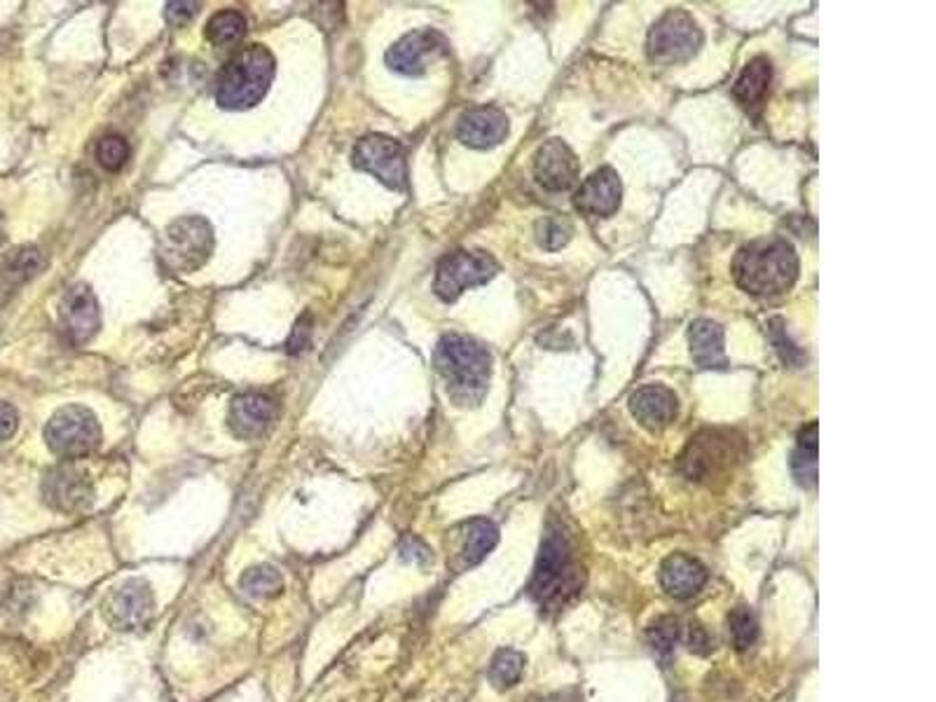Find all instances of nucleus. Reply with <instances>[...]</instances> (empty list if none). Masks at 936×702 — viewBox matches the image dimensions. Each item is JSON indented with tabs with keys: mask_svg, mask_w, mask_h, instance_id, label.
Instances as JSON below:
<instances>
[{
	"mask_svg": "<svg viewBox=\"0 0 936 702\" xmlns=\"http://www.w3.org/2000/svg\"><path fill=\"white\" fill-rule=\"evenodd\" d=\"M42 499L59 513H82L94 503V487L87 473L73 464H62L44 475Z\"/></svg>",
	"mask_w": 936,
	"mask_h": 702,
	"instance_id": "nucleus-13",
	"label": "nucleus"
},
{
	"mask_svg": "<svg viewBox=\"0 0 936 702\" xmlns=\"http://www.w3.org/2000/svg\"><path fill=\"white\" fill-rule=\"evenodd\" d=\"M59 328L73 347H82L101 328V309L97 295L87 283L68 289L59 305Z\"/></svg>",
	"mask_w": 936,
	"mask_h": 702,
	"instance_id": "nucleus-12",
	"label": "nucleus"
},
{
	"mask_svg": "<svg viewBox=\"0 0 936 702\" xmlns=\"http://www.w3.org/2000/svg\"><path fill=\"white\" fill-rule=\"evenodd\" d=\"M689 345L693 361L705 370H723L726 347H723V328L709 319H697L689 328Z\"/></svg>",
	"mask_w": 936,
	"mask_h": 702,
	"instance_id": "nucleus-23",
	"label": "nucleus"
},
{
	"mask_svg": "<svg viewBox=\"0 0 936 702\" xmlns=\"http://www.w3.org/2000/svg\"><path fill=\"white\" fill-rule=\"evenodd\" d=\"M735 283L756 297H775L798 279V256L786 239H756L738 251L733 260Z\"/></svg>",
	"mask_w": 936,
	"mask_h": 702,
	"instance_id": "nucleus-2",
	"label": "nucleus"
},
{
	"mask_svg": "<svg viewBox=\"0 0 936 702\" xmlns=\"http://www.w3.org/2000/svg\"><path fill=\"white\" fill-rule=\"evenodd\" d=\"M525 669V655L517 653L513 649H501L495 659L492 665H489V681H492L495 689L507 691L513 689V686L523 677Z\"/></svg>",
	"mask_w": 936,
	"mask_h": 702,
	"instance_id": "nucleus-28",
	"label": "nucleus"
},
{
	"mask_svg": "<svg viewBox=\"0 0 936 702\" xmlns=\"http://www.w3.org/2000/svg\"><path fill=\"white\" fill-rule=\"evenodd\" d=\"M44 441L56 457L76 461L99 450L101 426L89 408L66 406L50 417L44 426Z\"/></svg>",
	"mask_w": 936,
	"mask_h": 702,
	"instance_id": "nucleus-7",
	"label": "nucleus"
},
{
	"mask_svg": "<svg viewBox=\"0 0 936 702\" xmlns=\"http://www.w3.org/2000/svg\"><path fill=\"white\" fill-rule=\"evenodd\" d=\"M216 237L211 222L202 216H185L174 220L162 237L159 256L171 272H197L211 258Z\"/></svg>",
	"mask_w": 936,
	"mask_h": 702,
	"instance_id": "nucleus-5",
	"label": "nucleus"
},
{
	"mask_svg": "<svg viewBox=\"0 0 936 702\" xmlns=\"http://www.w3.org/2000/svg\"><path fill=\"white\" fill-rule=\"evenodd\" d=\"M246 36V20L242 12L236 10H222L206 24V38L216 48H232V44L242 42Z\"/></svg>",
	"mask_w": 936,
	"mask_h": 702,
	"instance_id": "nucleus-26",
	"label": "nucleus"
},
{
	"mask_svg": "<svg viewBox=\"0 0 936 702\" xmlns=\"http://www.w3.org/2000/svg\"><path fill=\"white\" fill-rule=\"evenodd\" d=\"M20 426V414L10 403H0V443L10 441Z\"/></svg>",
	"mask_w": 936,
	"mask_h": 702,
	"instance_id": "nucleus-36",
	"label": "nucleus"
},
{
	"mask_svg": "<svg viewBox=\"0 0 936 702\" xmlns=\"http://www.w3.org/2000/svg\"><path fill=\"white\" fill-rule=\"evenodd\" d=\"M707 647H709V639L705 637L703 627H701V625H691V651L705 653V651H707Z\"/></svg>",
	"mask_w": 936,
	"mask_h": 702,
	"instance_id": "nucleus-38",
	"label": "nucleus"
},
{
	"mask_svg": "<svg viewBox=\"0 0 936 702\" xmlns=\"http://www.w3.org/2000/svg\"><path fill=\"white\" fill-rule=\"evenodd\" d=\"M354 167L375 176L389 190L408 188V159L406 151L396 139L386 133H368L354 145Z\"/></svg>",
	"mask_w": 936,
	"mask_h": 702,
	"instance_id": "nucleus-9",
	"label": "nucleus"
},
{
	"mask_svg": "<svg viewBox=\"0 0 936 702\" xmlns=\"http://www.w3.org/2000/svg\"><path fill=\"white\" fill-rule=\"evenodd\" d=\"M499 272L497 260L485 251L448 253L436 270L434 291L443 303H454L459 295L473 286H483Z\"/></svg>",
	"mask_w": 936,
	"mask_h": 702,
	"instance_id": "nucleus-8",
	"label": "nucleus"
},
{
	"mask_svg": "<svg viewBox=\"0 0 936 702\" xmlns=\"http://www.w3.org/2000/svg\"><path fill=\"white\" fill-rule=\"evenodd\" d=\"M677 639H679V621L677 618L665 616V618H658L656 623L651 625L649 641H651V647L656 653L670 655L675 644H677Z\"/></svg>",
	"mask_w": 936,
	"mask_h": 702,
	"instance_id": "nucleus-32",
	"label": "nucleus"
},
{
	"mask_svg": "<svg viewBox=\"0 0 936 702\" xmlns=\"http://www.w3.org/2000/svg\"><path fill=\"white\" fill-rule=\"evenodd\" d=\"M707 584V570L695 558L675 552L661 566V586L675 600H689Z\"/></svg>",
	"mask_w": 936,
	"mask_h": 702,
	"instance_id": "nucleus-21",
	"label": "nucleus"
},
{
	"mask_svg": "<svg viewBox=\"0 0 936 702\" xmlns=\"http://www.w3.org/2000/svg\"><path fill=\"white\" fill-rule=\"evenodd\" d=\"M768 326H770L772 345H775V349H778V354H780L782 361H784V363H790V366H798L800 361H804V352L796 349V347L792 345V340L786 337V331H782V321H780V319H772Z\"/></svg>",
	"mask_w": 936,
	"mask_h": 702,
	"instance_id": "nucleus-33",
	"label": "nucleus"
},
{
	"mask_svg": "<svg viewBox=\"0 0 936 702\" xmlns=\"http://www.w3.org/2000/svg\"><path fill=\"white\" fill-rule=\"evenodd\" d=\"M703 28L687 10H667L653 24L646 40L649 59L653 64L675 66L689 62L703 48Z\"/></svg>",
	"mask_w": 936,
	"mask_h": 702,
	"instance_id": "nucleus-6",
	"label": "nucleus"
},
{
	"mask_svg": "<svg viewBox=\"0 0 936 702\" xmlns=\"http://www.w3.org/2000/svg\"><path fill=\"white\" fill-rule=\"evenodd\" d=\"M574 226L562 216H546L537 222V242L546 251H560L569 244Z\"/></svg>",
	"mask_w": 936,
	"mask_h": 702,
	"instance_id": "nucleus-29",
	"label": "nucleus"
},
{
	"mask_svg": "<svg viewBox=\"0 0 936 702\" xmlns=\"http://www.w3.org/2000/svg\"><path fill=\"white\" fill-rule=\"evenodd\" d=\"M728 630H731L733 647L738 651H745L754 644L756 637H759V623H756V616L747 607H740L733 611L731 618H728Z\"/></svg>",
	"mask_w": 936,
	"mask_h": 702,
	"instance_id": "nucleus-30",
	"label": "nucleus"
},
{
	"mask_svg": "<svg viewBox=\"0 0 936 702\" xmlns=\"http://www.w3.org/2000/svg\"><path fill=\"white\" fill-rule=\"evenodd\" d=\"M97 159L106 171H120L129 159V143L120 133H108L97 145Z\"/></svg>",
	"mask_w": 936,
	"mask_h": 702,
	"instance_id": "nucleus-31",
	"label": "nucleus"
},
{
	"mask_svg": "<svg viewBox=\"0 0 936 702\" xmlns=\"http://www.w3.org/2000/svg\"><path fill=\"white\" fill-rule=\"evenodd\" d=\"M200 10L197 3H167L165 17L171 26H185Z\"/></svg>",
	"mask_w": 936,
	"mask_h": 702,
	"instance_id": "nucleus-35",
	"label": "nucleus"
},
{
	"mask_svg": "<svg viewBox=\"0 0 936 702\" xmlns=\"http://www.w3.org/2000/svg\"><path fill=\"white\" fill-rule=\"evenodd\" d=\"M400 558L414 564H424L431 560L428 548L420 539H414V536H410V539H406L403 546H400Z\"/></svg>",
	"mask_w": 936,
	"mask_h": 702,
	"instance_id": "nucleus-37",
	"label": "nucleus"
},
{
	"mask_svg": "<svg viewBox=\"0 0 936 702\" xmlns=\"http://www.w3.org/2000/svg\"><path fill=\"white\" fill-rule=\"evenodd\" d=\"M817 422L798 433V445L792 455V473L800 487L817 485Z\"/></svg>",
	"mask_w": 936,
	"mask_h": 702,
	"instance_id": "nucleus-25",
	"label": "nucleus"
},
{
	"mask_svg": "<svg viewBox=\"0 0 936 702\" xmlns=\"http://www.w3.org/2000/svg\"><path fill=\"white\" fill-rule=\"evenodd\" d=\"M311 328H315V317H311L309 311L300 314V319L295 321L293 333H291V337H289V342H286V352H289V354L298 356V354H303V352L309 347V342H311Z\"/></svg>",
	"mask_w": 936,
	"mask_h": 702,
	"instance_id": "nucleus-34",
	"label": "nucleus"
},
{
	"mask_svg": "<svg viewBox=\"0 0 936 702\" xmlns=\"http://www.w3.org/2000/svg\"><path fill=\"white\" fill-rule=\"evenodd\" d=\"M103 614H106V621L115 630H141L155 616V595L151 584L143 578L125 580L108 597Z\"/></svg>",
	"mask_w": 936,
	"mask_h": 702,
	"instance_id": "nucleus-11",
	"label": "nucleus"
},
{
	"mask_svg": "<svg viewBox=\"0 0 936 702\" xmlns=\"http://www.w3.org/2000/svg\"><path fill=\"white\" fill-rule=\"evenodd\" d=\"M240 586L254 600H270L284 590V576L272 564H258L244 572Z\"/></svg>",
	"mask_w": 936,
	"mask_h": 702,
	"instance_id": "nucleus-27",
	"label": "nucleus"
},
{
	"mask_svg": "<svg viewBox=\"0 0 936 702\" xmlns=\"http://www.w3.org/2000/svg\"><path fill=\"white\" fill-rule=\"evenodd\" d=\"M5 239V228H3V216H0V244H3Z\"/></svg>",
	"mask_w": 936,
	"mask_h": 702,
	"instance_id": "nucleus-40",
	"label": "nucleus"
},
{
	"mask_svg": "<svg viewBox=\"0 0 936 702\" xmlns=\"http://www.w3.org/2000/svg\"><path fill=\"white\" fill-rule=\"evenodd\" d=\"M534 178L548 192H564L578 181V159L572 148L551 139L539 145L534 155Z\"/></svg>",
	"mask_w": 936,
	"mask_h": 702,
	"instance_id": "nucleus-16",
	"label": "nucleus"
},
{
	"mask_svg": "<svg viewBox=\"0 0 936 702\" xmlns=\"http://www.w3.org/2000/svg\"><path fill=\"white\" fill-rule=\"evenodd\" d=\"M434 363L454 406L473 408L483 403L492 378V356L478 340L457 333L445 335L436 347Z\"/></svg>",
	"mask_w": 936,
	"mask_h": 702,
	"instance_id": "nucleus-1",
	"label": "nucleus"
},
{
	"mask_svg": "<svg viewBox=\"0 0 936 702\" xmlns=\"http://www.w3.org/2000/svg\"><path fill=\"white\" fill-rule=\"evenodd\" d=\"M279 417V403L265 392H246L234 396L228 410V424L232 436L242 441H256L267 433Z\"/></svg>",
	"mask_w": 936,
	"mask_h": 702,
	"instance_id": "nucleus-14",
	"label": "nucleus"
},
{
	"mask_svg": "<svg viewBox=\"0 0 936 702\" xmlns=\"http://www.w3.org/2000/svg\"><path fill=\"white\" fill-rule=\"evenodd\" d=\"M623 197L620 178L612 167H602L590 174L576 190L574 206L588 218H612Z\"/></svg>",
	"mask_w": 936,
	"mask_h": 702,
	"instance_id": "nucleus-18",
	"label": "nucleus"
},
{
	"mask_svg": "<svg viewBox=\"0 0 936 702\" xmlns=\"http://www.w3.org/2000/svg\"><path fill=\"white\" fill-rule=\"evenodd\" d=\"M448 52V40L434 28L424 31H412L396 40L389 52H386V66L408 78H420L428 71V66Z\"/></svg>",
	"mask_w": 936,
	"mask_h": 702,
	"instance_id": "nucleus-10",
	"label": "nucleus"
},
{
	"mask_svg": "<svg viewBox=\"0 0 936 702\" xmlns=\"http://www.w3.org/2000/svg\"><path fill=\"white\" fill-rule=\"evenodd\" d=\"M541 702H576V700H567L564 695H555V698H548V700H541Z\"/></svg>",
	"mask_w": 936,
	"mask_h": 702,
	"instance_id": "nucleus-39",
	"label": "nucleus"
},
{
	"mask_svg": "<svg viewBox=\"0 0 936 702\" xmlns=\"http://www.w3.org/2000/svg\"><path fill=\"white\" fill-rule=\"evenodd\" d=\"M731 457H733L731 438L721 436L719 431H703L701 436L691 438L687 452L681 457V471L689 481L701 483L731 464Z\"/></svg>",
	"mask_w": 936,
	"mask_h": 702,
	"instance_id": "nucleus-15",
	"label": "nucleus"
},
{
	"mask_svg": "<svg viewBox=\"0 0 936 702\" xmlns=\"http://www.w3.org/2000/svg\"><path fill=\"white\" fill-rule=\"evenodd\" d=\"M772 85V64L766 56H754L733 85V99L749 115L759 117Z\"/></svg>",
	"mask_w": 936,
	"mask_h": 702,
	"instance_id": "nucleus-22",
	"label": "nucleus"
},
{
	"mask_svg": "<svg viewBox=\"0 0 936 702\" xmlns=\"http://www.w3.org/2000/svg\"><path fill=\"white\" fill-rule=\"evenodd\" d=\"M509 117L497 106L469 109L457 123V139L473 151H489L509 137Z\"/></svg>",
	"mask_w": 936,
	"mask_h": 702,
	"instance_id": "nucleus-17",
	"label": "nucleus"
},
{
	"mask_svg": "<svg viewBox=\"0 0 936 702\" xmlns=\"http://www.w3.org/2000/svg\"><path fill=\"white\" fill-rule=\"evenodd\" d=\"M274 73V54L265 44L242 48L218 73L216 103L226 111L254 109L270 92Z\"/></svg>",
	"mask_w": 936,
	"mask_h": 702,
	"instance_id": "nucleus-3",
	"label": "nucleus"
},
{
	"mask_svg": "<svg viewBox=\"0 0 936 702\" xmlns=\"http://www.w3.org/2000/svg\"><path fill=\"white\" fill-rule=\"evenodd\" d=\"M581 590V572L574 562L569 539L562 529H548L529 592L543 609L560 607Z\"/></svg>",
	"mask_w": 936,
	"mask_h": 702,
	"instance_id": "nucleus-4",
	"label": "nucleus"
},
{
	"mask_svg": "<svg viewBox=\"0 0 936 702\" xmlns=\"http://www.w3.org/2000/svg\"><path fill=\"white\" fill-rule=\"evenodd\" d=\"M630 412L649 431H663L677 420L679 400L672 390L663 384H646L630 396Z\"/></svg>",
	"mask_w": 936,
	"mask_h": 702,
	"instance_id": "nucleus-19",
	"label": "nucleus"
},
{
	"mask_svg": "<svg viewBox=\"0 0 936 702\" xmlns=\"http://www.w3.org/2000/svg\"><path fill=\"white\" fill-rule=\"evenodd\" d=\"M44 265L38 246H20L0 260V293H14L26 281H31Z\"/></svg>",
	"mask_w": 936,
	"mask_h": 702,
	"instance_id": "nucleus-24",
	"label": "nucleus"
},
{
	"mask_svg": "<svg viewBox=\"0 0 936 702\" xmlns=\"http://www.w3.org/2000/svg\"><path fill=\"white\" fill-rule=\"evenodd\" d=\"M459 541H457V552H454V570L464 572L471 570V566L480 564L487 552L492 550L499 541V529L495 527L492 520L485 518H473L469 522H464L462 527H459Z\"/></svg>",
	"mask_w": 936,
	"mask_h": 702,
	"instance_id": "nucleus-20",
	"label": "nucleus"
}]
</instances>
